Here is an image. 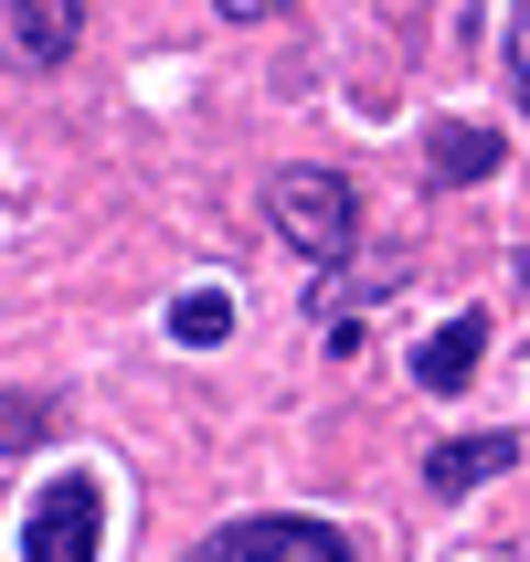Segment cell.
<instances>
[{
    "label": "cell",
    "instance_id": "obj_4",
    "mask_svg": "<svg viewBox=\"0 0 530 562\" xmlns=\"http://www.w3.org/2000/svg\"><path fill=\"white\" fill-rule=\"evenodd\" d=\"M499 170V127H477V117H436L425 127V181L436 191H467Z\"/></svg>",
    "mask_w": 530,
    "mask_h": 562
},
{
    "label": "cell",
    "instance_id": "obj_9",
    "mask_svg": "<svg viewBox=\"0 0 530 562\" xmlns=\"http://www.w3.org/2000/svg\"><path fill=\"white\" fill-rule=\"evenodd\" d=\"M170 340H181V350L234 340V297H223V286H191V297H170Z\"/></svg>",
    "mask_w": 530,
    "mask_h": 562
},
{
    "label": "cell",
    "instance_id": "obj_8",
    "mask_svg": "<svg viewBox=\"0 0 530 562\" xmlns=\"http://www.w3.org/2000/svg\"><path fill=\"white\" fill-rule=\"evenodd\" d=\"M54 425H64V393H43V382H11L0 393V457H32Z\"/></svg>",
    "mask_w": 530,
    "mask_h": 562
},
{
    "label": "cell",
    "instance_id": "obj_10",
    "mask_svg": "<svg viewBox=\"0 0 530 562\" xmlns=\"http://www.w3.org/2000/svg\"><path fill=\"white\" fill-rule=\"evenodd\" d=\"M509 95H520V117H530V0H509Z\"/></svg>",
    "mask_w": 530,
    "mask_h": 562
},
{
    "label": "cell",
    "instance_id": "obj_1",
    "mask_svg": "<svg viewBox=\"0 0 530 562\" xmlns=\"http://www.w3.org/2000/svg\"><path fill=\"white\" fill-rule=\"evenodd\" d=\"M266 223H277L308 266H340V255L361 245V191H350L340 170H308V159H297V170L266 181Z\"/></svg>",
    "mask_w": 530,
    "mask_h": 562
},
{
    "label": "cell",
    "instance_id": "obj_11",
    "mask_svg": "<svg viewBox=\"0 0 530 562\" xmlns=\"http://www.w3.org/2000/svg\"><path fill=\"white\" fill-rule=\"evenodd\" d=\"M223 22H266V11H286V0H213Z\"/></svg>",
    "mask_w": 530,
    "mask_h": 562
},
{
    "label": "cell",
    "instance_id": "obj_2",
    "mask_svg": "<svg viewBox=\"0 0 530 562\" xmlns=\"http://www.w3.org/2000/svg\"><path fill=\"white\" fill-rule=\"evenodd\" d=\"M191 562H361V541L340 520H286V509H266V520H223L213 541H191Z\"/></svg>",
    "mask_w": 530,
    "mask_h": 562
},
{
    "label": "cell",
    "instance_id": "obj_7",
    "mask_svg": "<svg viewBox=\"0 0 530 562\" xmlns=\"http://www.w3.org/2000/svg\"><path fill=\"white\" fill-rule=\"evenodd\" d=\"M11 43H22V64H64L86 43V0H11Z\"/></svg>",
    "mask_w": 530,
    "mask_h": 562
},
{
    "label": "cell",
    "instance_id": "obj_5",
    "mask_svg": "<svg viewBox=\"0 0 530 562\" xmlns=\"http://www.w3.org/2000/svg\"><path fill=\"white\" fill-rule=\"evenodd\" d=\"M477 361H488V308H456L436 340L414 350V382H425V393H467Z\"/></svg>",
    "mask_w": 530,
    "mask_h": 562
},
{
    "label": "cell",
    "instance_id": "obj_3",
    "mask_svg": "<svg viewBox=\"0 0 530 562\" xmlns=\"http://www.w3.org/2000/svg\"><path fill=\"white\" fill-rule=\"evenodd\" d=\"M106 499H95V477H54L43 499H32V531H22V562H95L106 552Z\"/></svg>",
    "mask_w": 530,
    "mask_h": 562
},
{
    "label": "cell",
    "instance_id": "obj_6",
    "mask_svg": "<svg viewBox=\"0 0 530 562\" xmlns=\"http://www.w3.org/2000/svg\"><path fill=\"white\" fill-rule=\"evenodd\" d=\"M509 457H520V436H446L436 457H425V488H436V499H467L477 477H499Z\"/></svg>",
    "mask_w": 530,
    "mask_h": 562
}]
</instances>
